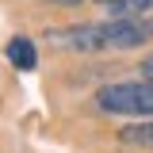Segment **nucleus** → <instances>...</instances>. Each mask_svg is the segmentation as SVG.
I'll list each match as a JSON object with an SVG mask.
<instances>
[{
    "mask_svg": "<svg viewBox=\"0 0 153 153\" xmlns=\"http://www.w3.org/2000/svg\"><path fill=\"white\" fill-rule=\"evenodd\" d=\"M42 42L65 50V54H119V50H138L153 42V19L149 16H107L96 23H69V27H50L42 31Z\"/></svg>",
    "mask_w": 153,
    "mask_h": 153,
    "instance_id": "1",
    "label": "nucleus"
},
{
    "mask_svg": "<svg viewBox=\"0 0 153 153\" xmlns=\"http://www.w3.org/2000/svg\"><path fill=\"white\" fill-rule=\"evenodd\" d=\"M92 107L100 115H123V119H134V123H146V119H153V80L142 76V80L103 84L92 96Z\"/></svg>",
    "mask_w": 153,
    "mask_h": 153,
    "instance_id": "2",
    "label": "nucleus"
},
{
    "mask_svg": "<svg viewBox=\"0 0 153 153\" xmlns=\"http://www.w3.org/2000/svg\"><path fill=\"white\" fill-rule=\"evenodd\" d=\"M8 61L16 65L19 73H35V65H38V46H35V38H27V35H16L12 42H8Z\"/></svg>",
    "mask_w": 153,
    "mask_h": 153,
    "instance_id": "3",
    "label": "nucleus"
},
{
    "mask_svg": "<svg viewBox=\"0 0 153 153\" xmlns=\"http://www.w3.org/2000/svg\"><path fill=\"white\" fill-rule=\"evenodd\" d=\"M119 142H126V146H153V119H146V123H126L119 130Z\"/></svg>",
    "mask_w": 153,
    "mask_h": 153,
    "instance_id": "4",
    "label": "nucleus"
},
{
    "mask_svg": "<svg viewBox=\"0 0 153 153\" xmlns=\"http://www.w3.org/2000/svg\"><path fill=\"white\" fill-rule=\"evenodd\" d=\"M107 8V16H149L153 12V0H107L103 4Z\"/></svg>",
    "mask_w": 153,
    "mask_h": 153,
    "instance_id": "5",
    "label": "nucleus"
}]
</instances>
